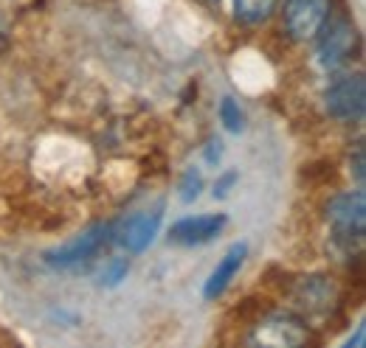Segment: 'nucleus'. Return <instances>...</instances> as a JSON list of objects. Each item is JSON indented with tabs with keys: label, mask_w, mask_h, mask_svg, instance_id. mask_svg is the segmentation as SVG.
Returning <instances> with one entry per match:
<instances>
[{
	"label": "nucleus",
	"mask_w": 366,
	"mask_h": 348,
	"mask_svg": "<svg viewBox=\"0 0 366 348\" xmlns=\"http://www.w3.org/2000/svg\"><path fill=\"white\" fill-rule=\"evenodd\" d=\"M358 51V29L350 17L327 20L319 31V65L327 71H335L347 65Z\"/></svg>",
	"instance_id": "7ed1b4c3"
},
{
	"label": "nucleus",
	"mask_w": 366,
	"mask_h": 348,
	"mask_svg": "<svg viewBox=\"0 0 366 348\" xmlns=\"http://www.w3.org/2000/svg\"><path fill=\"white\" fill-rule=\"evenodd\" d=\"M279 0H234V14L245 26H259L276 11Z\"/></svg>",
	"instance_id": "9d476101"
},
{
	"label": "nucleus",
	"mask_w": 366,
	"mask_h": 348,
	"mask_svg": "<svg viewBox=\"0 0 366 348\" xmlns=\"http://www.w3.org/2000/svg\"><path fill=\"white\" fill-rule=\"evenodd\" d=\"M110 236H113V225H93L85 233H79L76 239H71L68 245H62L54 253H48V264H54V267H71V264L88 261L110 242Z\"/></svg>",
	"instance_id": "39448f33"
},
{
	"label": "nucleus",
	"mask_w": 366,
	"mask_h": 348,
	"mask_svg": "<svg viewBox=\"0 0 366 348\" xmlns=\"http://www.w3.org/2000/svg\"><path fill=\"white\" fill-rule=\"evenodd\" d=\"M324 110L335 121H361L366 110V85L361 73L338 76L335 82L324 90Z\"/></svg>",
	"instance_id": "f03ea898"
},
{
	"label": "nucleus",
	"mask_w": 366,
	"mask_h": 348,
	"mask_svg": "<svg viewBox=\"0 0 366 348\" xmlns=\"http://www.w3.org/2000/svg\"><path fill=\"white\" fill-rule=\"evenodd\" d=\"M327 219L332 225V236L338 245L350 247L364 242L366 227V197L364 191H350V194H338L330 200L327 205Z\"/></svg>",
	"instance_id": "f257e3e1"
},
{
	"label": "nucleus",
	"mask_w": 366,
	"mask_h": 348,
	"mask_svg": "<svg viewBox=\"0 0 366 348\" xmlns=\"http://www.w3.org/2000/svg\"><path fill=\"white\" fill-rule=\"evenodd\" d=\"M330 11V0H285V29L299 43L316 40Z\"/></svg>",
	"instance_id": "20e7f679"
},
{
	"label": "nucleus",
	"mask_w": 366,
	"mask_h": 348,
	"mask_svg": "<svg viewBox=\"0 0 366 348\" xmlns=\"http://www.w3.org/2000/svg\"><path fill=\"white\" fill-rule=\"evenodd\" d=\"M220 121H223V127L229 132H239L245 127V116H242V110H239V104L226 96L223 101H220Z\"/></svg>",
	"instance_id": "f8f14e48"
},
{
	"label": "nucleus",
	"mask_w": 366,
	"mask_h": 348,
	"mask_svg": "<svg viewBox=\"0 0 366 348\" xmlns=\"http://www.w3.org/2000/svg\"><path fill=\"white\" fill-rule=\"evenodd\" d=\"M229 225L226 214H203V217H183L169 227V242L183 245V247H194V245H206L212 239H217L223 233V227Z\"/></svg>",
	"instance_id": "0eeeda50"
},
{
	"label": "nucleus",
	"mask_w": 366,
	"mask_h": 348,
	"mask_svg": "<svg viewBox=\"0 0 366 348\" xmlns=\"http://www.w3.org/2000/svg\"><path fill=\"white\" fill-rule=\"evenodd\" d=\"M355 177L358 183H364V146L355 149Z\"/></svg>",
	"instance_id": "dca6fc26"
},
{
	"label": "nucleus",
	"mask_w": 366,
	"mask_h": 348,
	"mask_svg": "<svg viewBox=\"0 0 366 348\" xmlns=\"http://www.w3.org/2000/svg\"><path fill=\"white\" fill-rule=\"evenodd\" d=\"M203 155H206V163H209V166H217V163H220V158H223V140L209 138V143H206Z\"/></svg>",
	"instance_id": "2eb2a0df"
},
{
	"label": "nucleus",
	"mask_w": 366,
	"mask_h": 348,
	"mask_svg": "<svg viewBox=\"0 0 366 348\" xmlns=\"http://www.w3.org/2000/svg\"><path fill=\"white\" fill-rule=\"evenodd\" d=\"M130 275V259H110L102 270V287H119Z\"/></svg>",
	"instance_id": "9b49d317"
},
{
	"label": "nucleus",
	"mask_w": 366,
	"mask_h": 348,
	"mask_svg": "<svg viewBox=\"0 0 366 348\" xmlns=\"http://www.w3.org/2000/svg\"><path fill=\"white\" fill-rule=\"evenodd\" d=\"M347 346H364V326H358L355 337H350V340H347Z\"/></svg>",
	"instance_id": "f3484780"
},
{
	"label": "nucleus",
	"mask_w": 366,
	"mask_h": 348,
	"mask_svg": "<svg viewBox=\"0 0 366 348\" xmlns=\"http://www.w3.org/2000/svg\"><path fill=\"white\" fill-rule=\"evenodd\" d=\"M290 298L305 312H330L338 304V290H335V281L330 275L313 272V275H305L293 284Z\"/></svg>",
	"instance_id": "423d86ee"
},
{
	"label": "nucleus",
	"mask_w": 366,
	"mask_h": 348,
	"mask_svg": "<svg viewBox=\"0 0 366 348\" xmlns=\"http://www.w3.org/2000/svg\"><path fill=\"white\" fill-rule=\"evenodd\" d=\"M161 219H164L161 211H141V214L127 217L119 227H113V236L124 250L141 253L155 242V236L161 230Z\"/></svg>",
	"instance_id": "6e6552de"
},
{
	"label": "nucleus",
	"mask_w": 366,
	"mask_h": 348,
	"mask_svg": "<svg viewBox=\"0 0 366 348\" xmlns=\"http://www.w3.org/2000/svg\"><path fill=\"white\" fill-rule=\"evenodd\" d=\"M237 180H239V174H237V172H223V174H220V177H217V183H214V197H217V200H226Z\"/></svg>",
	"instance_id": "4468645a"
},
{
	"label": "nucleus",
	"mask_w": 366,
	"mask_h": 348,
	"mask_svg": "<svg viewBox=\"0 0 366 348\" xmlns=\"http://www.w3.org/2000/svg\"><path fill=\"white\" fill-rule=\"evenodd\" d=\"M248 256V245L245 242H237L226 250V256L217 261V267L212 270L206 287H203V298L206 301H217L226 295V290L231 287V281L237 278V272L242 270V261Z\"/></svg>",
	"instance_id": "1a4fd4ad"
},
{
	"label": "nucleus",
	"mask_w": 366,
	"mask_h": 348,
	"mask_svg": "<svg viewBox=\"0 0 366 348\" xmlns=\"http://www.w3.org/2000/svg\"><path fill=\"white\" fill-rule=\"evenodd\" d=\"M178 188H181L183 203H194V200L200 197V191H203V174L197 172V169H186Z\"/></svg>",
	"instance_id": "ddd939ff"
}]
</instances>
